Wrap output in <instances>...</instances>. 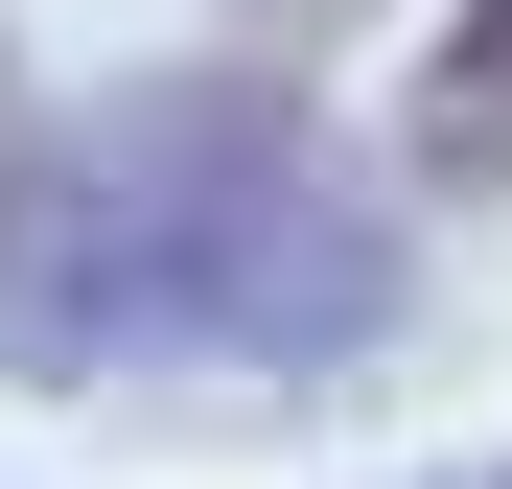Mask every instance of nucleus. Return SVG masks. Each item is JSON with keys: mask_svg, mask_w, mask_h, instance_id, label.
<instances>
[{"mask_svg": "<svg viewBox=\"0 0 512 489\" xmlns=\"http://www.w3.org/2000/svg\"><path fill=\"white\" fill-rule=\"evenodd\" d=\"M373 326H396V210L256 70H163V94L0 163V373H47V396L350 373Z\"/></svg>", "mask_w": 512, "mask_h": 489, "instance_id": "obj_1", "label": "nucleus"}, {"mask_svg": "<svg viewBox=\"0 0 512 489\" xmlns=\"http://www.w3.org/2000/svg\"><path fill=\"white\" fill-rule=\"evenodd\" d=\"M419 163H443V187H512V0H443V47H419Z\"/></svg>", "mask_w": 512, "mask_h": 489, "instance_id": "obj_2", "label": "nucleus"}, {"mask_svg": "<svg viewBox=\"0 0 512 489\" xmlns=\"http://www.w3.org/2000/svg\"><path fill=\"white\" fill-rule=\"evenodd\" d=\"M0 163H24V70H0Z\"/></svg>", "mask_w": 512, "mask_h": 489, "instance_id": "obj_3", "label": "nucleus"}, {"mask_svg": "<svg viewBox=\"0 0 512 489\" xmlns=\"http://www.w3.org/2000/svg\"><path fill=\"white\" fill-rule=\"evenodd\" d=\"M489 489H512V466H489Z\"/></svg>", "mask_w": 512, "mask_h": 489, "instance_id": "obj_4", "label": "nucleus"}]
</instances>
